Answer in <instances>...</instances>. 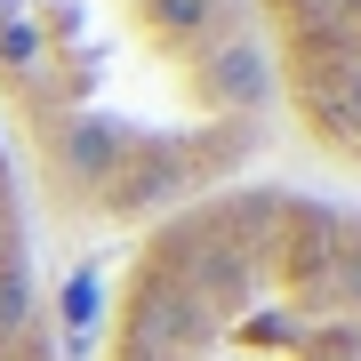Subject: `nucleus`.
Here are the masks:
<instances>
[{
  "instance_id": "obj_1",
  "label": "nucleus",
  "mask_w": 361,
  "mask_h": 361,
  "mask_svg": "<svg viewBox=\"0 0 361 361\" xmlns=\"http://www.w3.org/2000/svg\"><path fill=\"white\" fill-rule=\"evenodd\" d=\"M249 0H0V137L25 193L80 225H153L273 137Z\"/></svg>"
},
{
  "instance_id": "obj_2",
  "label": "nucleus",
  "mask_w": 361,
  "mask_h": 361,
  "mask_svg": "<svg viewBox=\"0 0 361 361\" xmlns=\"http://www.w3.org/2000/svg\"><path fill=\"white\" fill-rule=\"evenodd\" d=\"M97 361H361V209L233 177L137 225Z\"/></svg>"
},
{
  "instance_id": "obj_3",
  "label": "nucleus",
  "mask_w": 361,
  "mask_h": 361,
  "mask_svg": "<svg viewBox=\"0 0 361 361\" xmlns=\"http://www.w3.org/2000/svg\"><path fill=\"white\" fill-rule=\"evenodd\" d=\"M273 113L322 161L361 177V0H249Z\"/></svg>"
},
{
  "instance_id": "obj_4",
  "label": "nucleus",
  "mask_w": 361,
  "mask_h": 361,
  "mask_svg": "<svg viewBox=\"0 0 361 361\" xmlns=\"http://www.w3.org/2000/svg\"><path fill=\"white\" fill-rule=\"evenodd\" d=\"M0 361H65L56 353V313L40 281V241H32V193L0 137Z\"/></svg>"
}]
</instances>
